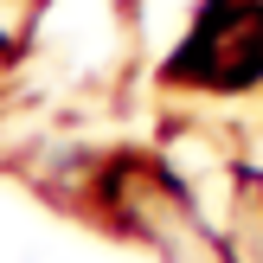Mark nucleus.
Wrapping results in <instances>:
<instances>
[{
  "mask_svg": "<svg viewBox=\"0 0 263 263\" xmlns=\"http://www.w3.org/2000/svg\"><path fill=\"white\" fill-rule=\"evenodd\" d=\"M174 77L205 90H251L263 77V0H205L174 58Z\"/></svg>",
  "mask_w": 263,
  "mask_h": 263,
  "instance_id": "obj_1",
  "label": "nucleus"
}]
</instances>
